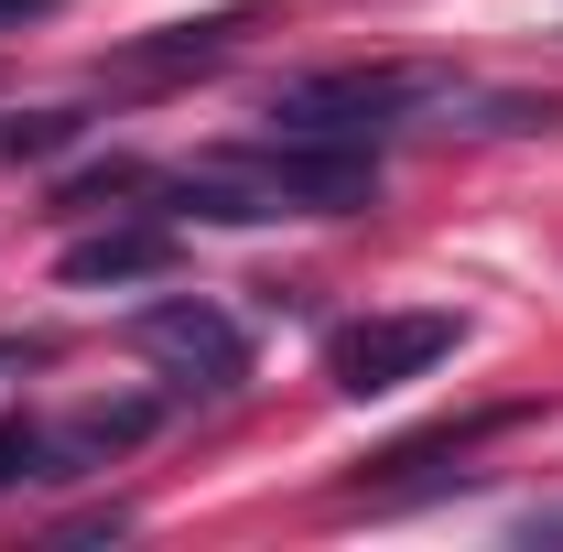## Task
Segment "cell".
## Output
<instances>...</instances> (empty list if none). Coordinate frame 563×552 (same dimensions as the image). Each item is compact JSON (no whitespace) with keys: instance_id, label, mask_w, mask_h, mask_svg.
Listing matches in <instances>:
<instances>
[{"instance_id":"6da1fadb","label":"cell","mask_w":563,"mask_h":552,"mask_svg":"<svg viewBox=\"0 0 563 552\" xmlns=\"http://www.w3.org/2000/svg\"><path fill=\"white\" fill-rule=\"evenodd\" d=\"M185 217H217V228H250V217H368L379 207V152L368 141H314V131H282L250 141L207 174L174 185Z\"/></svg>"},{"instance_id":"7a4b0ae2","label":"cell","mask_w":563,"mask_h":552,"mask_svg":"<svg viewBox=\"0 0 563 552\" xmlns=\"http://www.w3.org/2000/svg\"><path fill=\"white\" fill-rule=\"evenodd\" d=\"M466 87L433 66H325V76H292L272 98L282 131H314V141H379L401 131V120H422V109H455Z\"/></svg>"},{"instance_id":"3957f363","label":"cell","mask_w":563,"mask_h":552,"mask_svg":"<svg viewBox=\"0 0 563 552\" xmlns=\"http://www.w3.org/2000/svg\"><path fill=\"white\" fill-rule=\"evenodd\" d=\"M455 346H466L455 314H357V325L325 336V379H336L347 401H379V390H401L422 368H444Z\"/></svg>"},{"instance_id":"277c9868","label":"cell","mask_w":563,"mask_h":552,"mask_svg":"<svg viewBox=\"0 0 563 552\" xmlns=\"http://www.w3.org/2000/svg\"><path fill=\"white\" fill-rule=\"evenodd\" d=\"M131 346L163 379H185V390H239V379H250V336H239L217 303H152L131 325Z\"/></svg>"},{"instance_id":"5b68a950","label":"cell","mask_w":563,"mask_h":552,"mask_svg":"<svg viewBox=\"0 0 563 552\" xmlns=\"http://www.w3.org/2000/svg\"><path fill=\"white\" fill-rule=\"evenodd\" d=\"M174 272V228L163 217H120V228H98V239H76L55 281L66 292H120V281H163Z\"/></svg>"},{"instance_id":"8992f818","label":"cell","mask_w":563,"mask_h":552,"mask_svg":"<svg viewBox=\"0 0 563 552\" xmlns=\"http://www.w3.org/2000/svg\"><path fill=\"white\" fill-rule=\"evenodd\" d=\"M152 422H163V401H109V412H76L66 433H44V477H87V466L131 455Z\"/></svg>"},{"instance_id":"52a82bcc","label":"cell","mask_w":563,"mask_h":552,"mask_svg":"<svg viewBox=\"0 0 563 552\" xmlns=\"http://www.w3.org/2000/svg\"><path fill=\"white\" fill-rule=\"evenodd\" d=\"M228 44H239V11H217V22H174L163 44H141L131 66H141V76H163V66H207V55H228Z\"/></svg>"},{"instance_id":"ba28073f","label":"cell","mask_w":563,"mask_h":552,"mask_svg":"<svg viewBox=\"0 0 563 552\" xmlns=\"http://www.w3.org/2000/svg\"><path fill=\"white\" fill-rule=\"evenodd\" d=\"M11 477H44V433L33 422H0V487Z\"/></svg>"},{"instance_id":"9c48e42d","label":"cell","mask_w":563,"mask_h":552,"mask_svg":"<svg viewBox=\"0 0 563 552\" xmlns=\"http://www.w3.org/2000/svg\"><path fill=\"white\" fill-rule=\"evenodd\" d=\"M66 131H76L66 109H44V120H0V152H55Z\"/></svg>"},{"instance_id":"30bf717a","label":"cell","mask_w":563,"mask_h":552,"mask_svg":"<svg viewBox=\"0 0 563 552\" xmlns=\"http://www.w3.org/2000/svg\"><path fill=\"white\" fill-rule=\"evenodd\" d=\"M55 0H0V33H22V22H44Z\"/></svg>"},{"instance_id":"8fae6325","label":"cell","mask_w":563,"mask_h":552,"mask_svg":"<svg viewBox=\"0 0 563 552\" xmlns=\"http://www.w3.org/2000/svg\"><path fill=\"white\" fill-rule=\"evenodd\" d=\"M11 368H22V346H0V379H11Z\"/></svg>"}]
</instances>
